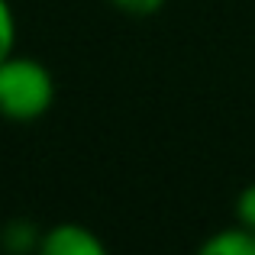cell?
<instances>
[{"mask_svg":"<svg viewBox=\"0 0 255 255\" xmlns=\"http://www.w3.org/2000/svg\"><path fill=\"white\" fill-rule=\"evenodd\" d=\"M16 52V16H13L10 0H0V62Z\"/></svg>","mask_w":255,"mask_h":255,"instance_id":"5b68a950","label":"cell"},{"mask_svg":"<svg viewBox=\"0 0 255 255\" xmlns=\"http://www.w3.org/2000/svg\"><path fill=\"white\" fill-rule=\"evenodd\" d=\"M194 255H255V233L239 223L226 226V230L210 233Z\"/></svg>","mask_w":255,"mask_h":255,"instance_id":"3957f363","label":"cell"},{"mask_svg":"<svg viewBox=\"0 0 255 255\" xmlns=\"http://www.w3.org/2000/svg\"><path fill=\"white\" fill-rule=\"evenodd\" d=\"M39 239H42V233H36L26 220H13L0 230V246L6 255H36Z\"/></svg>","mask_w":255,"mask_h":255,"instance_id":"277c9868","label":"cell"},{"mask_svg":"<svg viewBox=\"0 0 255 255\" xmlns=\"http://www.w3.org/2000/svg\"><path fill=\"white\" fill-rule=\"evenodd\" d=\"M117 10L129 13V16H152V13H158L168 0H110Z\"/></svg>","mask_w":255,"mask_h":255,"instance_id":"52a82bcc","label":"cell"},{"mask_svg":"<svg viewBox=\"0 0 255 255\" xmlns=\"http://www.w3.org/2000/svg\"><path fill=\"white\" fill-rule=\"evenodd\" d=\"M233 213H236V223L239 226H246V230L255 233V181H252V184H246L243 191L236 194Z\"/></svg>","mask_w":255,"mask_h":255,"instance_id":"8992f818","label":"cell"},{"mask_svg":"<svg viewBox=\"0 0 255 255\" xmlns=\"http://www.w3.org/2000/svg\"><path fill=\"white\" fill-rule=\"evenodd\" d=\"M36 255H110V249L91 226L65 220V223L42 230Z\"/></svg>","mask_w":255,"mask_h":255,"instance_id":"7a4b0ae2","label":"cell"},{"mask_svg":"<svg viewBox=\"0 0 255 255\" xmlns=\"http://www.w3.org/2000/svg\"><path fill=\"white\" fill-rule=\"evenodd\" d=\"M58 84L45 62L13 52L0 62V117L6 123H36L55 107Z\"/></svg>","mask_w":255,"mask_h":255,"instance_id":"6da1fadb","label":"cell"}]
</instances>
